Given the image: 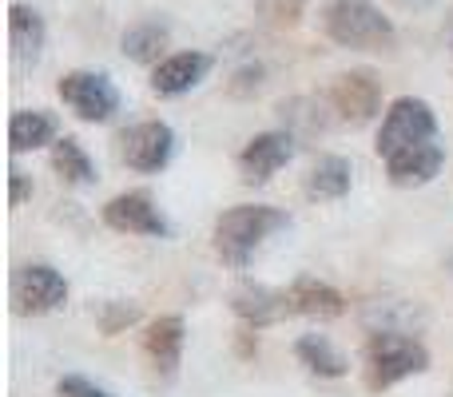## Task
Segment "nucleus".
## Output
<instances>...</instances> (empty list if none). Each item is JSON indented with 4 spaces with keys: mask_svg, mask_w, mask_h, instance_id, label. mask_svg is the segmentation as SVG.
<instances>
[{
    "mask_svg": "<svg viewBox=\"0 0 453 397\" xmlns=\"http://www.w3.org/2000/svg\"><path fill=\"white\" fill-rule=\"evenodd\" d=\"M211 68H215V56H207V52H172L151 72V92L164 95V100L188 95L191 88H199L211 76Z\"/></svg>",
    "mask_w": 453,
    "mask_h": 397,
    "instance_id": "11",
    "label": "nucleus"
},
{
    "mask_svg": "<svg viewBox=\"0 0 453 397\" xmlns=\"http://www.w3.org/2000/svg\"><path fill=\"white\" fill-rule=\"evenodd\" d=\"M56 140H60V127H56V119L40 108H20V111H12V119H8V148H12V156L40 151Z\"/></svg>",
    "mask_w": 453,
    "mask_h": 397,
    "instance_id": "17",
    "label": "nucleus"
},
{
    "mask_svg": "<svg viewBox=\"0 0 453 397\" xmlns=\"http://www.w3.org/2000/svg\"><path fill=\"white\" fill-rule=\"evenodd\" d=\"M231 310L239 314L242 326L263 330V326H271V322L287 318V298H282V290L258 286V282H242L231 294Z\"/></svg>",
    "mask_w": 453,
    "mask_h": 397,
    "instance_id": "16",
    "label": "nucleus"
},
{
    "mask_svg": "<svg viewBox=\"0 0 453 397\" xmlns=\"http://www.w3.org/2000/svg\"><path fill=\"white\" fill-rule=\"evenodd\" d=\"M326 103L342 124L366 127L370 119H378V111H382V80L370 68L338 72L326 88Z\"/></svg>",
    "mask_w": 453,
    "mask_h": 397,
    "instance_id": "6",
    "label": "nucleus"
},
{
    "mask_svg": "<svg viewBox=\"0 0 453 397\" xmlns=\"http://www.w3.org/2000/svg\"><path fill=\"white\" fill-rule=\"evenodd\" d=\"M303 4L306 0H255L258 16L266 24H274V28H295L303 20Z\"/></svg>",
    "mask_w": 453,
    "mask_h": 397,
    "instance_id": "24",
    "label": "nucleus"
},
{
    "mask_svg": "<svg viewBox=\"0 0 453 397\" xmlns=\"http://www.w3.org/2000/svg\"><path fill=\"white\" fill-rule=\"evenodd\" d=\"M263 76H266V68L263 64H242L239 72H234L231 76V95H255L258 88H263Z\"/></svg>",
    "mask_w": 453,
    "mask_h": 397,
    "instance_id": "25",
    "label": "nucleus"
},
{
    "mask_svg": "<svg viewBox=\"0 0 453 397\" xmlns=\"http://www.w3.org/2000/svg\"><path fill=\"white\" fill-rule=\"evenodd\" d=\"M135 322H140V306H135V302H119V298H108V302L96 306V326H100L104 338L124 334V330L135 326Z\"/></svg>",
    "mask_w": 453,
    "mask_h": 397,
    "instance_id": "23",
    "label": "nucleus"
},
{
    "mask_svg": "<svg viewBox=\"0 0 453 397\" xmlns=\"http://www.w3.org/2000/svg\"><path fill=\"white\" fill-rule=\"evenodd\" d=\"M183 342H188V322L180 314H159L143 330V354L159 378H175L183 362Z\"/></svg>",
    "mask_w": 453,
    "mask_h": 397,
    "instance_id": "12",
    "label": "nucleus"
},
{
    "mask_svg": "<svg viewBox=\"0 0 453 397\" xmlns=\"http://www.w3.org/2000/svg\"><path fill=\"white\" fill-rule=\"evenodd\" d=\"M350 183H354V167L350 159L342 156H319L314 167L306 172V195L319 199V202H334V199H346L350 195Z\"/></svg>",
    "mask_w": 453,
    "mask_h": 397,
    "instance_id": "18",
    "label": "nucleus"
},
{
    "mask_svg": "<svg viewBox=\"0 0 453 397\" xmlns=\"http://www.w3.org/2000/svg\"><path fill=\"white\" fill-rule=\"evenodd\" d=\"M175 156V132L164 119H143L119 132V159L140 175H159Z\"/></svg>",
    "mask_w": 453,
    "mask_h": 397,
    "instance_id": "8",
    "label": "nucleus"
},
{
    "mask_svg": "<svg viewBox=\"0 0 453 397\" xmlns=\"http://www.w3.org/2000/svg\"><path fill=\"white\" fill-rule=\"evenodd\" d=\"M279 116H282V124H287V132L295 135V140L298 135H322L330 127L326 108H322L314 95H290V100H282Z\"/></svg>",
    "mask_w": 453,
    "mask_h": 397,
    "instance_id": "22",
    "label": "nucleus"
},
{
    "mask_svg": "<svg viewBox=\"0 0 453 397\" xmlns=\"http://www.w3.org/2000/svg\"><path fill=\"white\" fill-rule=\"evenodd\" d=\"M295 358L303 362L306 370H311L314 378H346L350 374V362H346V354L338 350L334 342H330L326 334H303L295 342Z\"/></svg>",
    "mask_w": 453,
    "mask_h": 397,
    "instance_id": "20",
    "label": "nucleus"
},
{
    "mask_svg": "<svg viewBox=\"0 0 453 397\" xmlns=\"http://www.w3.org/2000/svg\"><path fill=\"white\" fill-rule=\"evenodd\" d=\"M104 226L119 234H140V239H167L172 223L164 218V210L156 207V199L148 191H124V195L108 199L100 210Z\"/></svg>",
    "mask_w": 453,
    "mask_h": 397,
    "instance_id": "9",
    "label": "nucleus"
},
{
    "mask_svg": "<svg viewBox=\"0 0 453 397\" xmlns=\"http://www.w3.org/2000/svg\"><path fill=\"white\" fill-rule=\"evenodd\" d=\"M366 390L370 393H386L394 390L398 382L414 374H426L430 370V350L426 342H418L414 334H402V330H374L366 338Z\"/></svg>",
    "mask_w": 453,
    "mask_h": 397,
    "instance_id": "3",
    "label": "nucleus"
},
{
    "mask_svg": "<svg viewBox=\"0 0 453 397\" xmlns=\"http://www.w3.org/2000/svg\"><path fill=\"white\" fill-rule=\"evenodd\" d=\"M28 199H32V179L20 172V167H12V172H8V202H12V207H24Z\"/></svg>",
    "mask_w": 453,
    "mask_h": 397,
    "instance_id": "27",
    "label": "nucleus"
},
{
    "mask_svg": "<svg viewBox=\"0 0 453 397\" xmlns=\"http://www.w3.org/2000/svg\"><path fill=\"white\" fill-rule=\"evenodd\" d=\"M167 44H172V28L167 20H140L119 36V52L132 64H159L167 60Z\"/></svg>",
    "mask_w": 453,
    "mask_h": 397,
    "instance_id": "19",
    "label": "nucleus"
},
{
    "mask_svg": "<svg viewBox=\"0 0 453 397\" xmlns=\"http://www.w3.org/2000/svg\"><path fill=\"white\" fill-rule=\"evenodd\" d=\"M298 140L287 132V127H274V132H258L255 140H247V148L239 151V179L247 187H258V183H271L282 167L295 159Z\"/></svg>",
    "mask_w": 453,
    "mask_h": 397,
    "instance_id": "10",
    "label": "nucleus"
},
{
    "mask_svg": "<svg viewBox=\"0 0 453 397\" xmlns=\"http://www.w3.org/2000/svg\"><path fill=\"white\" fill-rule=\"evenodd\" d=\"M56 95L64 100V108H72V116L84 119V124H108L119 111V92L104 72H64Z\"/></svg>",
    "mask_w": 453,
    "mask_h": 397,
    "instance_id": "7",
    "label": "nucleus"
},
{
    "mask_svg": "<svg viewBox=\"0 0 453 397\" xmlns=\"http://www.w3.org/2000/svg\"><path fill=\"white\" fill-rule=\"evenodd\" d=\"M56 397H111V393L100 390V386H92L88 378L68 374V378H60V382H56Z\"/></svg>",
    "mask_w": 453,
    "mask_h": 397,
    "instance_id": "26",
    "label": "nucleus"
},
{
    "mask_svg": "<svg viewBox=\"0 0 453 397\" xmlns=\"http://www.w3.org/2000/svg\"><path fill=\"white\" fill-rule=\"evenodd\" d=\"M8 44H12V60L16 68H32L40 64L48 44V24L36 8L28 4H12L8 8Z\"/></svg>",
    "mask_w": 453,
    "mask_h": 397,
    "instance_id": "15",
    "label": "nucleus"
},
{
    "mask_svg": "<svg viewBox=\"0 0 453 397\" xmlns=\"http://www.w3.org/2000/svg\"><path fill=\"white\" fill-rule=\"evenodd\" d=\"M398 4H406V8H430L434 0H398Z\"/></svg>",
    "mask_w": 453,
    "mask_h": 397,
    "instance_id": "29",
    "label": "nucleus"
},
{
    "mask_svg": "<svg viewBox=\"0 0 453 397\" xmlns=\"http://www.w3.org/2000/svg\"><path fill=\"white\" fill-rule=\"evenodd\" d=\"M287 226H290L287 210L266 207V202H239V207L223 210V215L215 218V234H211L215 255H219L226 266L242 271V266L263 250V242L271 239V234L287 231Z\"/></svg>",
    "mask_w": 453,
    "mask_h": 397,
    "instance_id": "1",
    "label": "nucleus"
},
{
    "mask_svg": "<svg viewBox=\"0 0 453 397\" xmlns=\"http://www.w3.org/2000/svg\"><path fill=\"white\" fill-rule=\"evenodd\" d=\"M68 302V279L52 263H24L12 274V310L20 318H44Z\"/></svg>",
    "mask_w": 453,
    "mask_h": 397,
    "instance_id": "5",
    "label": "nucleus"
},
{
    "mask_svg": "<svg viewBox=\"0 0 453 397\" xmlns=\"http://www.w3.org/2000/svg\"><path fill=\"white\" fill-rule=\"evenodd\" d=\"M282 298H287V314H298V318L330 322V318H342L346 314V294L319 279H295L282 290Z\"/></svg>",
    "mask_w": 453,
    "mask_h": 397,
    "instance_id": "14",
    "label": "nucleus"
},
{
    "mask_svg": "<svg viewBox=\"0 0 453 397\" xmlns=\"http://www.w3.org/2000/svg\"><path fill=\"white\" fill-rule=\"evenodd\" d=\"M430 140H438V116H434V108L426 100H418V95H402V100H394L390 108H386L374 151L386 164V159L398 156V151L430 143Z\"/></svg>",
    "mask_w": 453,
    "mask_h": 397,
    "instance_id": "4",
    "label": "nucleus"
},
{
    "mask_svg": "<svg viewBox=\"0 0 453 397\" xmlns=\"http://www.w3.org/2000/svg\"><path fill=\"white\" fill-rule=\"evenodd\" d=\"M52 172L64 187H92L96 183V164L84 148H80L76 135H60L52 143Z\"/></svg>",
    "mask_w": 453,
    "mask_h": 397,
    "instance_id": "21",
    "label": "nucleus"
},
{
    "mask_svg": "<svg viewBox=\"0 0 453 397\" xmlns=\"http://www.w3.org/2000/svg\"><path fill=\"white\" fill-rule=\"evenodd\" d=\"M446 40H449V48H453V12H449V20H446Z\"/></svg>",
    "mask_w": 453,
    "mask_h": 397,
    "instance_id": "30",
    "label": "nucleus"
},
{
    "mask_svg": "<svg viewBox=\"0 0 453 397\" xmlns=\"http://www.w3.org/2000/svg\"><path fill=\"white\" fill-rule=\"evenodd\" d=\"M322 32L350 52H394L398 48V28L374 0H326Z\"/></svg>",
    "mask_w": 453,
    "mask_h": 397,
    "instance_id": "2",
    "label": "nucleus"
},
{
    "mask_svg": "<svg viewBox=\"0 0 453 397\" xmlns=\"http://www.w3.org/2000/svg\"><path fill=\"white\" fill-rule=\"evenodd\" d=\"M449 397H453V386H449Z\"/></svg>",
    "mask_w": 453,
    "mask_h": 397,
    "instance_id": "31",
    "label": "nucleus"
},
{
    "mask_svg": "<svg viewBox=\"0 0 453 397\" xmlns=\"http://www.w3.org/2000/svg\"><path fill=\"white\" fill-rule=\"evenodd\" d=\"M258 350V338H255V330H242V334H239V354H242V358H250V354H255Z\"/></svg>",
    "mask_w": 453,
    "mask_h": 397,
    "instance_id": "28",
    "label": "nucleus"
},
{
    "mask_svg": "<svg viewBox=\"0 0 453 397\" xmlns=\"http://www.w3.org/2000/svg\"><path fill=\"white\" fill-rule=\"evenodd\" d=\"M441 167H446V151H441L438 140H430V143H418V148H406L386 159V179L402 191H414L438 179Z\"/></svg>",
    "mask_w": 453,
    "mask_h": 397,
    "instance_id": "13",
    "label": "nucleus"
}]
</instances>
